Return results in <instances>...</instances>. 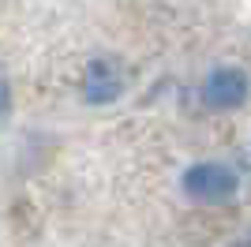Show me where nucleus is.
Wrapping results in <instances>:
<instances>
[{"label":"nucleus","mask_w":251,"mask_h":247,"mask_svg":"<svg viewBox=\"0 0 251 247\" xmlns=\"http://www.w3.org/2000/svg\"><path fill=\"white\" fill-rule=\"evenodd\" d=\"M184 195L191 202H206V206L229 202L236 195V173L218 161H199L184 173Z\"/></svg>","instance_id":"f257e3e1"},{"label":"nucleus","mask_w":251,"mask_h":247,"mask_svg":"<svg viewBox=\"0 0 251 247\" xmlns=\"http://www.w3.org/2000/svg\"><path fill=\"white\" fill-rule=\"evenodd\" d=\"M202 101L218 113H229V109H240L248 101V75L240 68H218L210 72V79L202 82Z\"/></svg>","instance_id":"f03ea898"},{"label":"nucleus","mask_w":251,"mask_h":247,"mask_svg":"<svg viewBox=\"0 0 251 247\" xmlns=\"http://www.w3.org/2000/svg\"><path fill=\"white\" fill-rule=\"evenodd\" d=\"M83 94L90 105H109L116 101L120 94H124V72H120V64L113 60H90L86 64V75H83Z\"/></svg>","instance_id":"7ed1b4c3"},{"label":"nucleus","mask_w":251,"mask_h":247,"mask_svg":"<svg viewBox=\"0 0 251 247\" xmlns=\"http://www.w3.org/2000/svg\"><path fill=\"white\" fill-rule=\"evenodd\" d=\"M8 101H11V98H8V82L0 79V116L8 113Z\"/></svg>","instance_id":"20e7f679"}]
</instances>
